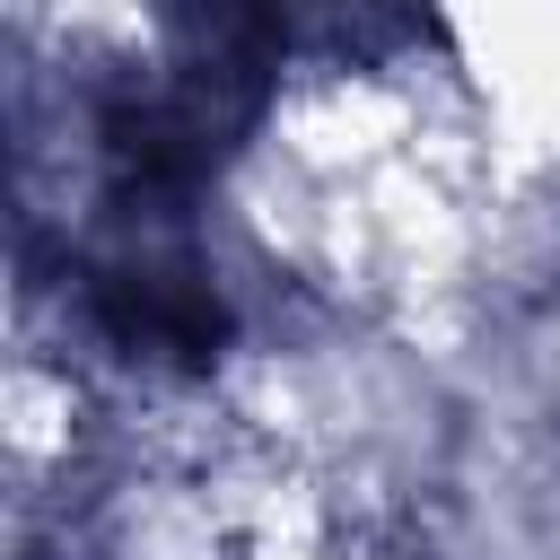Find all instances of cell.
<instances>
[{
  "mask_svg": "<svg viewBox=\"0 0 560 560\" xmlns=\"http://www.w3.org/2000/svg\"><path fill=\"white\" fill-rule=\"evenodd\" d=\"M96 315L131 350L219 359V341H228V306L210 298V280L192 262H122V271H96Z\"/></svg>",
  "mask_w": 560,
  "mask_h": 560,
  "instance_id": "6da1fadb",
  "label": "cell"
}]
</instances>
